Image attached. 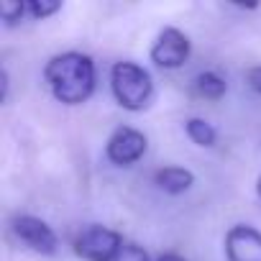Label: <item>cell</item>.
Returning <instances> with one entry per match:
<instances>
[{"label": "cell", "instance_id": "1", "mask_svg": "<svg viewBox=\"0 0 261 261\" xmlns=\"http://www.w3.org/2000/svg\"><path fill=\"white\" fill-rule=\"evenodd\" d=\"M44 80H46L51 95L62 105H82L95 92L97 69H95V62L90 54L62 51L46 62Z\"/></svg>", "mask_w": 261, "mask_h": 261}, {"label": "cell", "instance_id": "2", "mask_svg": "<svg viewBox=\"0 0 261 261\" xmlns=\"http://www.w3.org/2000/svg\"><path fill=\"white\" fill-rule=\"evenodd\" d=\"M110 90L123 110L139 113L154 97V80L149 69L136 62H115L110 67Z\"/></svg>", "mask_w": 261, "mask_h": 261}, {"label": "cell", "instance_id": "3", "mask_svg": "<svg viewBox=\"0 0 261 261\" xmlns=\"http://www.w3.org/2000/svg\"><path fill=\"white\" fill-rule=\"evenodd\" d=\"M123 236L108 225H87L82 228L77 236H74V253L82 258V261H115L120 246H123Z\"/></svg>", "mask_w": 261, "mask_h": 261}, {"label": "cell", "instance_id": "4", "mask_svg": "<svg viewBox=\"0 0 261 261\" xmlns=\"http://www.w3.org/2000/svg\"><path fill=\"white\" fill-rule=\"evenodd\" d=\"M11 230H13V236H16L29 251H34V253L54 256V253L59 251V238H57L54 228H51L46 220L36 218V215H29V213L16 215V218L11 220Z\"/></svg>", "mask_w": 261, "mask_h": 261}, {"label": "cell", "instance_id": "5", "mask_svg": "<svg viewBox=\"0 0 261 261\" xmlns=\"http://www.w3.org/2000/svg\"><path fill=\"white\" fill-rule=\"evenodd\" d=\"M192 54V41L185 31L174 29V26H167L159 31L156 41L151 44V62L159 67V69H179L185 67V62L190 59Z\"/></svg>", "mask_w": 261, "mask_h": 261}, {"label": "cell", "instance_id": "6", "mask_svg": "<svg viewBox=\"0 0 261 261\" xmlns=\"http://www.w3.org/2000/svg\"><path fill=\"white\" fill-rule=\"evenodd\" d=\"M146 149H149L146 134H141L139 128H130V125H118L105 144V156L115 167H130L146 154Z\"/></svg>", "mask_w": 261, "mask_h": 261}, {"label": "cell", "instance_id": "7", "mask_svg": "<svg viewBox=\"0 0 261 261\" xmlns=\"http://www.w3.org/2000/svg\"><path fill=\"white\" fill-rule=\"evenodd\" d=\"M225 258L228 261H261V230L238 223L225 233Z\"/></svg>", "mask_w": 261, "mask_h": 261}, {"label": "cell", "instance_id": "8", "mask_svg": "<svg viewBox=\"0 0 261 261\" xmlns=\"http://www.w3.org/2000/svg\"><path fill=\"white\" fill-rule=\"evenodd\" d=\"M154 182L167 195H182L195 185V174L187 167H164L154 174Z\"/></svg>", "mask_w": 261, "mask_h": 261}, {"label": "cell", "instance_id": "9", "mask_svg": "<svg viewBox=\"0 0 261 261\" xmlns=\"http://www.w3.org/2000/svg\"><path fill=\"white\" fill-rule=\"evenodd\" d=\"M192 92L202 100H220L228 92V82L220 72L215 69H205L200 74L192 77Z\"/></svg>", "mask_w": 261, "mask_h": 261}, {"label": "cell", "instance_id": "10", "mask_svg": "<svg viewBox=\"0 0 261 261\" xmlns=\"http://www.w3.org/2000/svg\"><path fill=\"white\" fill-rule=\"evenodd\" d=\"M185 130H187V139H190L192 144L202 146V149H210V146H215V141H218V130H215L213 123H207L205 118H190V120L185 123Z\"/></svg>", "mask_w": 261, "mask_h": 261}, {"label": "cell", "instance_id": "11", "mask_svg": "<svg viewBox=\"0 0 261 261\" xmlns=\"http://www.w3.org/2000/svg\"><path fill=\"white\" fill-rule=\"evenodd\" d=\"M26 11L34 21H44L62 11V0H26Z\"/></svg>", "mask_w": 261, "mask_h": 261}, {"label": "cell", "instance_id": "12", "mask_svg": "<svg viewBox=\"0 0 261 261\" xmlns=\"http://www.w3.org/2000/svg\"><path fill=\"white\" fill-rule=\"evenodd\" d=\"M26 13H29V11H26L23 0H3V3H0V16H3L6 26H16Z\"/></svg>", "mask_w": 261, "mask_h": 261}, {"label": "cell", "instance_id": "13", "mask_svg": "<svg viewBox=\"0 0 261 261\" xmlns=\"http://www.w3.org/2000/svg\"><path fill=\"white\" fill-rule=\"evenodd\" d=\"M115 261H151V258H149V251L144 246H139L136 241L125 238L120 251H118V256H115Z\"/></svg>", "mask_w": 261, "mask_h": 261}, {"label": "cell", "instance_id": "14", "mask_svg": "<svg viewBox=\"0 0 261 261\" xmlns=\"http://www.w3.org/2000/svg\"><path fill=\"white\" fill-rule=\"evenodd\" d=\"M246 82H248V87H251L253 92L261 95V67H251V69L246 72Z\"/></svg>", "mask_w": 261, "mask_h": 261}, {"label": "cell", "instance_id": "15", "mask_svg": "<svg viewBox=\"0 0 261 261\" xmlns=\"http://www.w3.org/2000/svg\"><path fill=\"white\" fill-rule=\"evenodd\" d=\"M8 92H11V74L3 67V69H0V100H3V102H8Z\"/></svg>", "mask_w": 261, "mask_h": 261}, {"label": "cell", "instance_id": "16", "mask_svg": "<svg viewBox=\"0 0 261 261\" xmlns=\"http://www.w3.org/2000/svg\"><path fill=\"white\" fill-rule=\"evenodd\" d=\"M156 261H187V258H185V256H179V253H174V251H169V253L156 256Z\"/></svg>", "mask_w": 261, "mask_h": 261}, {"label": "cell", "instance_id": "17", "mask_svg": "<svg viewBox=\"0 0 261 261\" xmlns=\"http://www.w3.org/2000/svg\"><path fill=\"white\" fill-rule=\"evenodd\" d=\"M256 195H258V200H261V174L256 177Z\"/></svg>", "mask_w": 261, "mask_h": 261}]
</instances>
